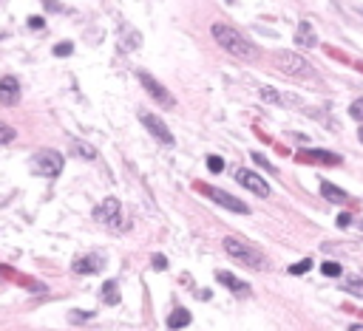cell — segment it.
I'll list each match as a JSON object with an SVG mask.
<instances>
[{
	"mask_svg": "<svg viewBox=\"0 0 363 331\" xmlns=\"http://www.w3.org/2000/svg\"><path fill=\"white\" fill-rule=\"evenodd\" d=\"M252 159H255V164H261V167H264V170L275 173V167H272V164H270V161H267V159H264V156H261V153H252Z\"/></svg>",
	"mask_w": 363,
	"mask_h": 331,
	"instance_id": "28",
	"label": "cell"
},
{
	"mask_svg": "<svg viewBox=\"0 0 363 331\" xmlns=\"http://www.w3.org/2000/svg\"><path fill=\"white\" fill-rule=\"evenodd\" d=\"M71 150H74L77 156H82V159H94V156H97V150H94L91 145H86V141H71Z\"/></svg>",
	"mask_w": 363,
	"mask_h": 331,
	"instance_id": "20",
	"label": "cell"
},
{
	"mask_svg": "<svg viewBox=\"0 0 363 331\" xmlns=\"http://www.w3.org/2000/svg\"><path fill=\"white\" fill-rule=\"evenodd\" d=\"M14 128L12 125H6V122H0V145H9V141H14Z\"/></svg>",
	"mask_w": 363,
	"mask_h": 331,
	"instance_id": "21",
	"label": "cell"
},
{
	"mask_svg": "<svg viewBox=\"0 0 363 331\" xmlns=\"http://www.w3.org/2000/svg\"><path fill=\"white\" fill-rule=\"evenodd\" d=\"M261 99L270 102V105H292V97H284V93H278L275 88H270V85L261 88Z\"/></svg>",
	"mask_w": 363,
	"mask_h": 331,
	"instance_id": "17",
	"label": "cell"
},
{
	"mask_svg": "<svg viewBox=\"0 0 363 331\" xmlns=\"http://www.w3.org/2000/svg\"><path fill=\"white\" fill-rule=\"evenodd\" d=\"M360 141H363V128H360Z\"/></svg>",
	"mask_w": 363,
	"mask_h": 331,
	"instance_id": "35",
	"label": "cell"
},
{
	"mask_svg": "<svg viewBox=\"0 0 363 331\" xmlns=\"http://www.w3.org/2000/svg\"><path fill=\"white\" fill-rule=\"evenodd\" d=\"M71 51H74V45H71V43H57L54 45V54L57 57H68Z\"/></svg>",
	"mask_w": 363,
	"mask_h": 331,
	"instance_id": "27",
	"label": "cell"
},
{
	"mask_svg": "<svg viewBox=\"0 0 363 331\" xmlns=\"http://www.w3.org/2000/svg\"><path fill=\"white\" fill-rule=\"evenodd\" d=\"M321 196H324L326 201H332V204H346V201H349V196H346L340 187L329 184V181H321Z\"/></svg>",
	"mask_w": 363,
	"mask_h": 331,
	"instance_id": "14",
	"label": "cell"
},
{
	"mask_svg": "<svg viewBox=\"0 0 363 331\" xmlns=\"http://www.w3.org/2000/svg\"><path fill=\"white\" fill-rule=\"evenodd\" d=\"M199 190L204 193V196L210 198V201H216L219 207H224V209H230V212H239V215H247L250 212V207H247L241 198H236V196H230V193H224V190H219V187H210V184H202Z\"/></svg>",
	"mask_w": 363,
	"mask_h": 331,
	"instance_id": "6",
	"label": "cell"
},
{
	"mask_svg": "<svg viewBox=\"0 0 363 331\" xmlns=\"http://www.w3.org/2000/svg\"><path fill=\"white\" fill-rule=\"evenodd\" d=\"M102 266H105L102 257H97V255H82V257H77L74 264H71V269H74L77 275H91V272H99Z\"/></svg>",
	"mask_w": 363,
	"mask_h": 331,
	"instance_id": "12",
	"label": "cell"
},
{
	"mask_svg": "<svg viewBox=\"0 0 363 331\" xmlns=\"http://www.w3.org/2000/svg\"><path fill=\"white\" fill-rule=\"evenodd\" d=\"M167 325H170L173 331H179V328H185V325H190V312L187 309H173L170 312V317H167Z\"/></svg>",
	"mask_w": 363,
	"mask_h": 331,
	"instance_id": "16",
	"label": "cell"
},
{
	"mask_svg": "<svg viewBox=\"0 0 363 331\" xmlns=\"http://www.w3.org/2000/svg\"><path fill=\"white\" fill-rule=\"evenodd\" d=\"M207 170L210 173H222L224 170V159H222V156H210V159H207Z\"/></svg>",
	"mask_w": 363,
	"mask_h": 331,
	"instance_id": "26",
	"label": "cell"
},
{
	"mask_svg": "<svg viewBox=\"0 0 363 331\" xmlns=\"http://www.w3.org/2000/svg\"><path fill=\"white\" fill-rule=\"evenodd\" d=\"M151 266H154V269H167V257H165V255H154Z\"/></svg>",
	"mask_w": 363,
	"mask_h": 331,
	"instance_id": "29",
	"label": "cell"
},
{
	"mask_svg": "<svg viewBox=\"0 0 363 331\" xmlns=\"http://www.w3.org/2000/svg\"><path fill=\"white\" fill-rule=\"evenodd\" d=\"M309 269H312V261H309V257H307V261H298V264L289 266V272H292V275H304V272H309Z\"/></svg>",
	"mask_w": 363,
	"mask_h": 331,
	"instance_id": "24",
	"label": "cell"
},
{
	"mask_svg": "<svg viewBox=\"0 0 363 331\" xmlns=\"http://www.w3.org/2000/svg\"><path fill=\"white\" fill-rule=\"evenodd\" d=\"M62 167H66V159H62V153H57V150H51V147H46V150H37V153L31 156V170L37 173V176H60Z\"/></svg>",
	"mask_w": 363,
	"mask_h": 331,
	"instance_id": "4",
	"label": "cell"
},
{
	"mask_svg": "<svg viewBox=\"0 0 363 331\" xmlns=\"http://www.w3.org/2000/svg\"><path fill=\"white\" fill-rule=\"evenodd\" d=\"M71 320H74V323H82V320H91V314H88V312H74V314H71Z\"/></svg>",
	"mask_w": 363,
	"mask_h": 331,
	"instance_id": "30",
	"label": "cell"
},
{
	"mask_svg": "<svg viewBox=\"0 0 363 331\" xmlns=\"http://www.w3.org/2000/svg\"><path fill=\"white\" fill-rule=\"evenodd\" d=\"M216 280L222 283L224 289H230L233 294H239V297H250V286L244 280H239L236 275H230V272H216Z\"/></svg>",
	"mask_w": 363,
	"mask_h": 331,
	"instance_id": "11",
	"label": "cell"
},
{
	"mask_svg": "<svg viewBox=\"0 0 363 331\" xmlns=\"http://www.w3.org/2000/svg\"><path fill=\"white\" fill-rule=\"evenodd\" d=\"M295 43H298V45H304V49H312V45L318 43V34L312 31V26H309V23H298Z\"/></svg>",
	"mask_w": 363,
	"mask_h": 331,
	"instance_id": "15",
	"label": "cell"
},
{
	"mask_svg": "<svg viewBox=\"0 0 363 331\" xmlns=\"http://www.w3.org/2000/svg\"><path fill=\"white\" fill-rule=\"evenodd\" d=\"M236 181H239L244 190L255 193V196H261V198L270 196V184H267L259 173H252V170H236Z\"/></svg>",
	"mask_w": 363,
	"mask_h": 331,
	"instance_id": "8",
	"label": "cell"
},
{
	"mask_svg": "<svg viewBox=\"0 0 363 331\" xmlns=\"http://www.w3.org/2000/svg\"><path fill=\"white\" fill-rule=\"evenodd\" d=\"M321 272H324L326 277H338V275H340V266L335 264V261H326V264L321 266Z\"/></svg>",
	"mask_w": 363,
	"mask_h": 331,
	"instance_id": "25",
	"label": "cell"
},
{
	"mask_svg": "<svg viewBox=\"0 0 363 331\" xmlns=\"http://www.w3.org/2000/svg\"><path fill=\"white\" fill-rule=\"evenodd\" d=\"M29 26L31 29H43V17H29Z\"/></svg>",
	"mask_w": 363,
	"mask_h": 331,
	"instance_id": "31",
	"label": "cell"
},
{
	"mask_svg": "<svg viewBox=\"0 0 363 331\" xmlns=\"http://www.w3.org/2000/svg\"><path fill=\"white\" fill-rule=\"evenodd\" d=\"M210 34H213V40L219 45H222L227 54H233V57H239V60H247V62H252L255 57H259V49L247 40L241 31H236L233 26H224V23H216L213 29H210Z\"/></svg>",
	"mask_w": 363,
	"mask_h": 331,
	"instance_id": "1",
	"label": "cell"
},
{
	"mask_svg": "<svg viewBox=\"0 0 363 331\" xmlns=\"http://www.w3.org/2000/svg\"><path fill=\"white\" fill-rule=\"evenodd\" d=\"M355 65H357V71H363V60H360V62H355Z\"/></svg>",
	"mask_w": 363,
	"mask_h": 331,
	"instance_id": "34",
	"label": "cell"
},
{
	"mask_svg": "<svg viewBox=\"0 0 363 331\" xmlns=\"http://www.w3.org/2000/svg\"><path fill=\"white\" fill-rule=\"evenodd\" d=\"M102 300L108 303V306L119 303V286H117L114 280H105V286H102Z\"/></svg>",
	"mask_w": 363,
	"mask_h": 331,
	"instance_id": "18",
	"label": "cell"
},
{
	"mask_svg": "<svg viewBox=\"0 0 363 331\" xmlns=\"http://www.w3.org/2000/svg\"><path fill=\"white\" fill-rule=\"evenodd\" d=\"M298 159L309 161V164H340V156L329 153V150H301Z\"/></svg>",
	"mask_w": 363,
	"mask_h": 331,
	"instance_id": "10",
	"label": "cell"
},
{
	"mask_svg": "<svg viewBox=\"0 0 363 331\" xmlns=\"http://www.w3.org/2000/svg\"><path fill=\"white\" fill-rule=\"evenodd\" d=\"M139 119H142V125H145V128H148L151 133H154L156 139L162 141V145H165V147H173V133L167 130V125L162 122L159 116H154V113H148V110H142Z\"/></svg>",
	"mask_w": 363,
	"mask_h": 331,
	"instance_id": "9",
	"label": "cell"
},
{
	"mask_svg": "<svg viewBox=\"0 0 363 331\" xmlns=\"http://www.w3.org/2000/svg\"><path fill=\"white\" fill-rule=\"evenodd\" d=\"M224 252H227L233 261H239L241 266H247V269H255V272H264L270 269V261L264 257V252L255 249L252 244H247L244 238H236V235H227V238L222 241Z\"/></svg>",
	"mask_w": 363,
	"mask_h": 331,
	"instance_id": "2",
	"label": "cell"
},
{
	"mask_svg": "<svg viewBox=\"0 0 363 331\" xmlns=\"http://www.w3.org/2000/svg\"><path fill=\"white\" fill-rule=\"evenodd\" d=\"M349 116L357 119V122H363V99H355V102L349 105Z\"/></svg>",
	"mask_w": 363,
	"mask_h": 331,
	"instance_id": "23",
	"label": "cell"
},
{
	"mask_svg": "<svg viewBox=\"0 0 363 331\" xmlns=\"http://www.w3.org/2000/svg\"><path fill=\"white\" fill-rule=\"evenodd\" d=\"M94 218H97L99 224H105V227H111V229H125L122 204H119L117 198H105V201L94 209Z\"/></svg>",
	"mask_w": 363,
	"mask_h": 331,
	"instance_id": "5",
	"label": "cell"
},
{
	"mask_svg": "<svg viewBox=\"0 0 363 331\" xmlns=\"http://www.w3.org/2000/svg\"><path fill=\"white\" fill-rule=\"evenodd\" d=\"M272 65L278 71H284L287 77H292V80H315L318 77L315 68L307 62V57L295 54V51H275L272 54Z\"/></svg>",
	"mask_w": 363,
	"mask_h": 331,
	"instance_id": "3",
	"label": "cell"
},
{
	"mask_svg": "<svg viewBox=\"0 0 363 331\" xmlns=\"http://www.w3.org/2000/svg\"><path fill=\"white\" fill-rule=\"evenodd\" d=\"M349 331H363V323H355V325H349Z\"/></svg>",
	"mask_w": 363,
	"mask_h": 331,
	"instance_id": "33",
	"label": "cell"
},
{
	"mask_svg": "<svg viewBox=\"0 0 363 331\" xmlns=\"http://www.w3.org/2000/svg\"><path fill=\"white\" fill-rule=\"evenodd\" d=\"M20 97V82L14 77H0V102L14 105Z\"/></svg>",
	"mask_w": 363,
	"mask_h": 331,
	"instance_id": "13",
	"label": "cell"
},
{
	"mask_svg": "<svg viewBox=\"0 0 363 331\" xmlns=\"http://www.w3.org/2000/svg\"><path fill=\"white\" fill-rule=\"evenodd\" d=\"M136 77H139L142 88H145V91H148L151 97L156 99V102H162V105H165V108H173V105H176V99H173V93L167 91V88L162 85V82H156V80H154V77H151L148 71H139V74H136Z\"/></svg>",
	"mask_w": 363,
	"mask_h": 331,
	"instance_id": "7",
	"label": "cell"
},
{
	"mask_svg": "<svg viewBox=\"0 0 363 331\" xmlns=\"http://www.w3.org/2000/svg\"><path fill=\"white\" fill-rule=\"evenodd\" d=\"M349 212H344V215H338V227H349Z\"/></svg>",
	"mask_w": 363,
	"mask_h": 331,
	"instance_id": "32",
	"label": "cell"
},
{
	"mask_svg": "<svg viewBox=\"0 0 363 331\" xmlns=\"http://www.w3.org/2000/svg\"><path fill=\"white\" fill-rule=\"evenodd\" d=\"M122 37H125V43H128V49H139V45H142V37L136 34L134 29H125Z\"/></svg>",
	"mask_w": 363,
	"mask_h": 331,
	"instance_id": "22",
	"label": "cell"
},
{
	"mask_svg": "<svg viewBox=\"0 0 363 331\" xmlns=\"http://www.w3.org/2000/svg\"><path fill=\"white\" fill-rule=\"evenodd\" d=\"M0 275H3V269H0Z\"/></svg>",
	"mask_w": 363,
	"mask_h": 331,
	"instance_id": "36",
	"label": "cell"
},
{
	"mask_svg": "<svg viewBox=\"0 0 363 331\" xmlns=\"http://www.w3.org/2000/svg\"><path fill=\"white\" fill-rule=\"evenodd\" d=\"M340 289L355 297H363V277H349V280H340Z\"/></svg>",
	"mask_w": 363,
	"mask_h": 331,
	"instance_id": "19",
	"label": "cell"
}]
</instances>
